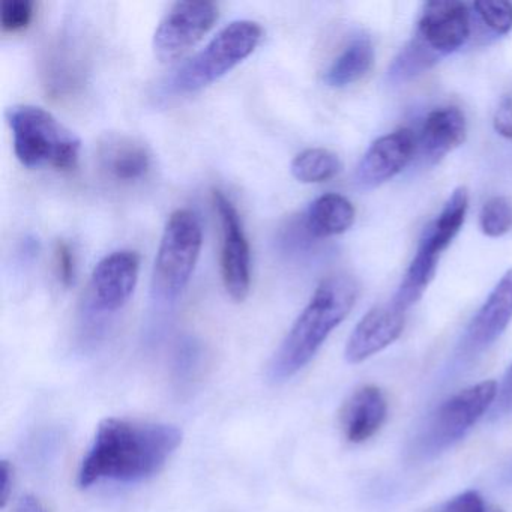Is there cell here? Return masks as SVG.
<instances>
[{
	"mask_svg": "<svg viewBox=\"0 0 512 512\" xmlns=\"http://www.w3.org/2000/svg\"><path fill=\"white\" fill-rule=\"evenodd\" d=\"M470 37V13L466 5L452 0L425 5L418 25V38L434 55L457 52Z\"/></svg>",
	"mask_w": 512,
	"mask_h": 512,
	"instance_id": "7c38bea8",
	"label": "cell"
},
{
	"mask_svg": "<svg viewBox=\"0 0 512 512\" xmlns=\"http://www.w3.org/2000/svg\"><path fill=\"white\" fill-rule=\"evenodd\" d=\"M496 397L494 380H485L452 395L431 413L413 442L412 454L418 460H431L460 442L493 406Z\"/></svg>",
	"mask_w": 512,
	"mask_h": 512,
	"instance_id": "8992f818",
	"label": "cell"
},
{
	"mask_svg": "<svg viewBox=\"0 0 512 512\" xmlns=\"http://www.w3.org/2000/svg\"><path fill=\"white\" fill-rule=\"evenodd\" d=\"M97 158L104 175L119 184L143 181L152 169L148 146L128 134H106L98 145Z\"/></svg>",
	"mask_w": 512,
	"mask_h": 512,
	"instance_id": "9a60e30c",
	"label": "cell"
},
{
	"mask_svg": "<svg viewBox=\"0 0 512 512\" xmlns=\"http://www.w3.org/2000/svg\"><path fill=\"white\" fill-rule=\"evenodd\" d=\"M482 233L490 238H500L512 229V206L505 197H493L482 206L479 215Z\"/></svg>",
	"mask_w": 512,
	"mask_h": 512,
	"instance_id": "603a6c76",
	"label": "cell"
},
{
	"mask_svg": "<svg viewBox=\"0 0 512 512\" xmlns=\"http://www.w3.org/2000/svg\"><path fill=\"white\" fill-rule=\"evenodd\" d=\"M263 29L253 20H235L224 26L205 49L185 62L170 80L178 94H193L226 76L247 59L262 41Z\"/></svg>",
	"mask_w": 512,
	"mask_h": 512,
	"instance_id": "5b68a950",
	"label": "cell"
},
{
	"mask_svg": "<svg viewBox=\"0 0 512 512\" xmlns=\"http://www.w3.org/2000/svg\"><path fill=\"white\" fill-rule=\"evenodd\" d=\"M46 77L47 88L58 97L74 94L83 85L85 65L76 43L64 38L53 47L52 56L47 61Z\"/></svg>",
	"mask_w": 512,
	"mask_h": 512,
	"instance_id": "ffe728a7",
	"label": "cell"
},
{
	"mask_svg": "<svg viewBox=\"0 0 512 512\" xmlns=\"http://www.w3.org/2000/svg\"><path fill=\"white\" fill-rule=\"evenodd\" d=\"M415 149V136L406 128L380 137L359 163L355 173L356 184L364 190H371L391 181L409 164Z\"/></svg>",
	"mask_w": 512,
	"mask_h": 512,
	"instance_id": "4fadbf2b",
	"label": "cell"
},
{
	"mask_svg": "<svg viewBox=\"0 0 512 512\" xmlns=\"http://www.w3.org/2000/svg\"><path fill=\"white\" fill-rule=\"evenodd\" d=\"M35 4L32 0H4L0 11V25L5 32L25 31L34 20Z\"/></svg>",
	"mask_w": 512,
	"mask_h": 512,
	"instance_id": "cb8c5ba5",
	"label": "cell"
},
{
	"mask_svg": "<svg viewBox=\"0 0 512 512\" xmlns=\"http://www.w3.org/2000/svg\"><path fill=\"white\" fill-rule=\"evenodd\" d=\"M493 125L497 134L505 139H512V95L500 101L494 113Z\"/></svg>",
	"mask_w": 512,
	"mask_h": 512,
	"instance_id": "83f0119b",
	"label": "cell"
},
{
	"mask_svg": "<svg viewBox=\"0 0 512 512\" xmlns=\"http://www.w3.org/2000/svg\"><path fill=\"white\" fill-rule=\"evenodd\" d=\"M512 320V268L500 278L464 332L458 356L476 358L505 332Z\"/></svg>",
	"mask_w": 512,
	"mask_h": 512,
	"instance_id": "8fae6325",
	"label": "cell"
},
{
	"mask_svg": "<svg viewBox=\"0 0 512 512\" xmlns=\"http://www.w3.org/2000/svg\"><path fill=\"white\" fill-rule=\"evenodd\" d=\"M484 512H502L500 509L493 508V506H485Z\"/></svg>",
	"mask_w": 512,
	"mask_h": 512,
	"instance_id": "d6a6232c",
	"label": "cell"
},
{
	"mask_svg": "<svg viewBox=\"0 0 512 512\" xmlns=\"http://www.w3.org/2000/svg\"><path fill=\"white\" fill-rule=\"evenodd\" d=\"M439 59V56L428 50L418 38H413L389 68V79L395 83L407 82L430 70Z\"/></svg>",
	"mask_w": 512,
	"mask_h": 512,
	"instance_id": "7402d4cb",
	"label": "cell"
},
{
	"mask_svg": "<svg viewBox=\"0 0 512 512\" xmlns=\"http://www.w3.org/2000/svg\"><path fill=\"white\" fill-rule=\"evenodd\" d=\"M13 467L10 466L7 460L2 461L0 464V502L2 508H5L10 499L11 491H13Z\"/></svg>",
	"mask_w": 512,
	"mask_h": 512,
	"instance_id": "4dcf8cb0",
	"label": "cell"
},
{
	"mask_svg": "<svg viewBox=\"0 0 512 512\" xmlns=\"http://www.w3.org/2000/svg\"><path fill=\"white\" fill-rule=\"evenodd\" d=\"M388 416V401L382 389L362 386L353 392L341 410V430L352 443L367 442L382 428Z\"/></svg>",
	"mask_w": 512,
	"mask_h": 512,
	"instance_id": "2e32d148",
	"label": "cell"
},
{
	"mask_svg": "<svg viewBox=\"0 0 512 512\" xmlns=\"http://www.w3.org/2000/svg\"><path fill=\"white\" fill-rule=\"evenodd\" d=\"M358 292V283L350 275L325 278L272 356L269 380L286 382L299 373L319 352L329 334L349 316Z\"/></svg>",
	"mask_w": 512,
	"mask_h": 512,
	"instance_id": "7a4b0ae2",
	"label": "cell"
},
{
	"mask_svg": "<svg viewBox=\"0 0 512 512\" xmlns=\"http://www.w3.org/2000/svg\"><path fill=\"white\" fill-rule=\"evenodd\" d=\"M469 196L466 188L454 190L439 217L425 229L418 251L404 275L403 283L392 298V304L406 313L424 295L433 281L443 251L451 245L466 220Z\"/></svg>",
	"mask_w": 512,
	"mask_h": 512,
	"instance_id": "52a82bcc",
	"label": "cell"
},
{
	"mask_svg": "<svg viewBox=\"0 0 512 512\" xmlns=\"http://www.w3.org/2000/svg\"><path fill=\"white\" fill-rule=\"evenodd\" d=\"M14 137V152L28 169L53 167L74 170L79 164L82 142L46 109L19 104L7 110Z\"/></svg>",
	"mask_w": 512,
	"mask_h": 512,
	"instance_id": "3957f363",
	"label": "cell"
},
{
	"mask_svg": "<svg viewBox=\"0 0 512 512\" xmlns=\"http://www.w3.org/2000/svg\"><path fill=\"white\" fill-rule=\"evenodd\" d=\"M197 362H199V350L194 344H185L179 352L178 362H176L179 380L191 379V376H194Z\"/></svg>",
	"mask_w": 512,
	"mask_h": 512,
	"instance_id": "f1b7e54d",
	"label": "cell"
},
{
	"mask_svg": "<svg viewBox=\"0 0 512 512\" xmlns=\"http://www.w3.org/2000/svg\"><path fill=\"white\" fill-rule=\"evenodd\" d=\"M485 503L476 491H466L452 497L431 512H484Z\"/></svg>",
	"mask_w": 512,
	"mask_h": 512,
	"instance_id": "4316f807",
	"label": "cell"
},
{
	"mask_svg": "<svg viewBox=\"0 0 512 512\" xmlns=\"http://www.w3.org/2000/svg\"><path fill=\"white\" fill-rule=\"evenodd\" d=\"M203 230L199 217L190 209L170 215L161 236L152 272V298L158 304L178 301L187 289L199 260Z\"/></svg>",
	"mask_w": 512,
	"mask_h": 512,
	"instance_id": "277c9868",
	"label": "cell"
},
{
	"mask_svg": "<svg viewBox=\"0 0 512 512\" xmlns=\"http://www.w3.org/2000/svg\"><path fill=\"white\" fill-rule=\"evenodd\" d=\"M221 226V275L230 298L245 301L251 287V250L238 209L220 190L212 193Z\"/></svg>",
	"mask_w": 512,
	"mask_h": 512,
	"instance_id": "9c48e42d",
	"label": "cell"
},
{
	"mask_svg": "<svg viewBox=\"0 0 512 512\" xmlns=\"http://www.w3.org/2000/svg\"><path fill=\"white\" fill-rule=\"evenodd\" d=\"M466 118L457 107L433 110L421 131L422 154L437 163L466 140Z\"/></svg>",
	"mask_w": 512,
	"mask_h": 512,
	"instance_id": "e0dca14e",
	"label": "cell"
},
{
	"mask_svg": "<svg viewBox=\"0 0 512 512\" xmlns=\"http://www.w3.org/2000/svg\"><path fill=\"white\" fill-rule=\"evenodd\" d=\"M355 223V208L340 194L317 197L302 218V229L310 238L323 239L347 232Z\"/></svg>",
	"mask_w": 512,
	"mask_h": 512,
	"instance_id": "ac0fdd59",
	"label": "cell"
},
{
	"mask_svg": "<svg viewBox=\"0 0 512 512\" xmlns=\"http://www.w3.org/2000/svg\"><path fill=\"white\" fill-rule=\"evenodd\" d=\"M494 416L509 415L512 413V365L503 377L502 385L497 391L496 403H494Z\"/></svg>",
	"mask_w": 512,
	"mask_h": 512,
	"instance_id": "f546056e",
	"label": "cell"
},
{
	"mask_svg": "<svg viewBox=\"0 0 512 512\" xmlns=\"http://www.w3.org/2000/svg\"><path fill=\"white\" fill-rule=\"evenodd\" d=\"M476 13L482 23L496 35H506L512 31V4L509 2H476Z\"/></svg>",
	"mask_w": 512,
	"mask_h": 512,
	"instance_id": "d4e9b609",
	"label": "cell"
},
{
	"mask_svg": "<svg viewBox=\"0 0 512 512\" xmlns=\"http://www.w3.org/2000/svg\"><path fill=\"white\" fill-rule=\"evenodd\" d=\"M56 274L65 287H70L76 278V257L70 244L65 241L56 242L55 247Z\"/></svg>",
	"mask_w": 512,
	"mask_h": 512,
	"instance_id": "484cf974",
	"label": "cell"
},
{
	"mask_svg": "<svg viewBox=\"0 0 512 512\" xmlns=\"http://www.w3.org/2000/svg\"><path fill=\"white\" fill-rule=\"evenodd\" d=\"M182 443L173 425L104 419L79 472L80 487L101 481L139 482L163 469Z\"/></svg>",
	"mask_w": 512,
	"mask_h": 512,
	"instance_id": "6da1fadb",
	"label": "cell"
},
{
	"mask_svg": "<svg viewBox=\"0 0 512 512\" xmlns=\"http://www.w3.org/2000/svg\"><path fill=\"white\" fill-rule=\"evenodd\" d=\"M406 313L392 302L371 308L353 329L346 346V359L359 364L391 346L404 329Z\"/></svg>",
	"mask_w": 512,
	"mask_h": 512,
	"instance_id": "5bb4252c",
	"label": "cell"
},
{
	"mask_svg": "<svg viewBox=\"0 0 512 512\" xmlns=\"http://www.w3.org/2000/svg\"><path fill=\"white\" fill-rule=\"evenodd\" d=\"M140 257L130 250L104 257L92 272L88 310L92 314H112L121 310L136 290Z\"/></svg>",
	"mask_w": 512,
	"mask_h": 512,
	"instance_id": "30bf717a",
	"label": "cell"
},
{
	"mask_svg": "<svg viewBox=\"0 0 512 512\" xmlns=\"http://www.w3.org/2000/svg\"><path fill=\"white\" fill-rule=\"evenodd\" d=\"M16 512H49V508L34 494H26L17 503Z\"/></svg>",
	"mask_w": 512,
	"mask_h": 512,
	"instance_id": "1f68e13d",
	"label": "cell"
},
{
	"mask_svg": "<svg viewBox=\"0 0 512 512\" xmlns=\"http://www.w3.org/2000/svg\"><path fill=\"white\" fill-rule=\"evenodd\" d=\"M217 19L218 7L214 2H178L167 11L155 31V56L161 62L181 58L208 34Z\"/></svg>",
	"mask_w": 512,
	"mask_h": 512,
	"instance_id": "ba28073f",
	"label": "cell"
},
{
	"mask_svg": "<svg viewBox=\"0 0 512 512\" xmlns=\"http://www.w3.org/2000/svg\"><path fill=\"white\" fill-rule=\"evenodd\" d=\"M292 175L302 184H320L331 181L340 173L341 161L337 154L323 148H311L293 158Z\"/></svg>",
	"mask_w": 512,
	"mask_h": 512,
	"instance_id": "44dd1931",
	"label": "cell"
},
{
	"mask_svg": "<svg viewBox=\"0 0 512 512\" xmlns=\"http://www.w3.org/2000/svg\"><path fill=\"white\" fill-rule=\"evenodd\" d=\"M374 65V49L367 37H356L346 44L323 74L331 88H346L364 79Z\"/></svg>",
	"mask_w": 512,
	"mask_h": 512,
	"instance_id": "d6986e66",
	"label": "cell"
}]
</instances>
